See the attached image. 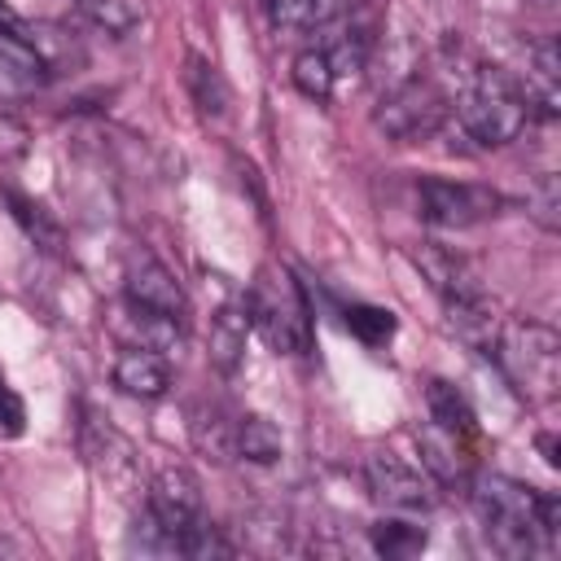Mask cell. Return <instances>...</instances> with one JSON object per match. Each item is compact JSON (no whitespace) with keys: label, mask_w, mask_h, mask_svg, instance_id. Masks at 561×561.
<instances>
[{"label":"cell","mask_w":561,"mask_h":561,"mask_svg":"<svg viewBox=\"0 0 561 561\" xmlns=\"http://www.w3.org/2000/svg\"><path fill=\"white\" fill-rule=\"evenodd\" d=\"M114 386L136 394V399H162L167 386H171V373L162 364L158 351L149 346H123L118 359H114Z\"/></svg>","instance_id":"cell-11"},{"label":"cell","mask_w":561,"mask_h":561,"mask_svg":"<svg viewBox=\"0 0 561 561\" xmlns=\"http://www.w3.org/2000/svg\"><path fill=\"white\" fill-rule=\"evenodd\" d=\"M416 206H421V219L434 224V228H469V224L491 219L500 210V193H491L482 184L425 175L416 184Z\"/></svg>","instance_id":"cell-6"},{"label":"cell","mask_w":561,"mask_h":561,"mask_svg":"<svg viewBox=\"0 0 561 561\" xmlns=\"http://www.w3.org/2000/svg\"><path fill=\"white\" fill-rule=\"evenodd\" d=\"M171 539H180L197 517H202V482L188 469H162L149 486V508H145Z\"/></svg>","instance_id":"cell-7"},{"label":"cell","mask_w":561,"mask_h":561,"mask_svg":"<svg viewBox=\"0 0 561 561\" xmlns=\"http://www.w3.org/2000/svg\"><path fill=\"white\" fill-rule=\"evenodd\" d=\"M48 79V61L35 53V44L9 26H0V96L35 92Z\"/></svg>","instance_id":"cell-10"},{"label":"cell","mask_w":561,"mask_h":561,"mask_svg":"<svg viewBox=\"0 0 561 561\" xmlns=\"http://www.w3.org/2000/svg\"><path fill=\"white\" fill-rule=\"evenodd\" d=\"M193 438H197V447L210 451L215 460L237 456V425H228V421L219 416V408H210V416H197V421H193Z\"/></svg>","instance_id":"cell-22"},{"label":"cell","mask_w":561,"mask_h":561,"mask_svg":"<svg viewBox=\"0 0 561 561\" xmlns=\"http://www.w3.org/2000/svg\"><path fill=\"white\" fill-rule=\"evenodd\" d=\"M245 311H250V329H259L267 337V346L285 351V355L307 351L311 316H307V298H302V289L289 272L263 267L250 298H245Z\"/></svg>","instance_id":"cell-4"},{"label":"cell","mask_w":561,"mask_h":561,"mask_svg":"<svg viewBox=\"0 0 561 561\" xmlns=\"http://www.w3.org/2000/svg\"><path fill=\"white\" fill-rule=\"evenodd\" d=\"M473 508L486 539L504 557H535L561 543V500L504 473L473 478Z\"/></svg>","instance_id":"cell-1"},{"label":"cell","mask_w":561,"mask_h":561,"mask_svg":"<svg viewBox=\"0 0 561 561\" xmlns=\"http://www.w3.org/2000/svg\"><path fill=\"white\" fill-rule=\"evenodd\" d=\"M280 430L267 416H241L237 421V456L254 460V465H272L280 460Z\"/></svg>","instance_id":"cell-17"},{"label":"cell","mask_w":561,"mask_h":561,"mask_svg":"<svg viewBox=\"0 0 561 561\" xmlns=\"http://www.w3.org/2000/svg\"><path fill=\"white\" fill-rule=\"evenodd\" d=\"M75 9H79L92 26H101V31H110V35H127V31L140 22V4H136V0H75Z\"/></svg>","instance_id":"cell-19"},{"label":"cell","mask_w":561,"mask_h":561,"mask_svg":"<svg viewBox=\"0 0 561 561\" xmlns=\"http://www.w3.org/2000/svg\"><path fill=\"white\" fill-rule=\"evenodd\" d=\"M526 114H530V105H526L522 83L500 66H482L469 79L465 96L456 101V118H460L465 136L486 149L517 140V131L526 127Z\"/></svg>","instance_id":"cell-2"},{"label":"cell","mask_w":561,"mask_h":561,"mask_svg":"<svg viewBox=\"0 0 561 561\" xmlns=\"http://www.w3.org/2000/svg\"><path fill=\"white\" fill-rule=\"evenodd\" d=\"M373 548L381 557H412L425 548V530L408 526V522H377L373 526Z\"/></svg>","instance_id":"cell-23"},{"label":"cell","mask_w":561,"mask_h":561,"mask_svg":"<svg viewBox=\"0 0 561 561\" xmlns=\"http://www.w3.org/2000/svg\"><path fill=\"white\" fill-rule=\"evenodd\" d=\"M294 88L311 101H329L333 96V66H329V53L324 48H307L294 57Z\"/></svg>","instance_id":"cell-18"},{"label":"cell","mask_w":561,"mask_h":561,"mask_svg":"<svg viewBox=\"0 0 561 561\" xmlns=\"http://www.w3.org/2000/svg\"><path fill=\"white\" fill-rule=\"evenodd\" d=\"M368 486L386 508H403V513H421L434 500L430 482L412 465H403L394 451H373L368 456Z\"/></svg>","instance_id":"cell-8"},{"label":"cell","mask_w":561,"mask_h":561,"mask_svg":"<svg viewBox=\"0 0 561 561\" xmlns=\"http://www.w3.org/2000/svg\"><path fill=\"white\" fill-rule=\"evenodd\" d=\"M342 9L346 0H272V22L285 31H316L329 26Z\"/></svg>","instance_id":"cell-15"},{"label":"cell","mask_w":561,"mask_h":561,"mask_svg":"<svg viewBox=\"0 0 561 561\" xmlns=\"http://www.w3.org/2000/svg\"><path fill=\"white\" fill-rule=\"evenodd\" d=\"M22 430H26V408L13 394V386H4V377H0V434L4 438H18Z\"/></svg>","instance_id":"cell-25"},{"label":"cell","mask_w":561,"mask_h":561,"mask_svg":"<svg viewBox=\"0 0 561 561\" xmlns=\"http://www.w3.org/2000/svg\"><path fill=\"white\" fill-rule=\"evenodd\" d=\"M245 333H250V311L245 307H224L210 320V364L219 373H232L241 364L245 351Z\"/></svg>","instance_id":"cell-14"},{"label":"cell","mask_w":561,"mask_h":561,"mask_svg":"<svg viewBox=\"0 0 561 561\" xmlns=\"http://www.w3.org/2000/svg\"><path fill=\"white\" fill-rule=\"evenodd\" d=\"M495 355L508 373V381L530 403H552L561 386V337L548 324L535 320H508L495 333Z\"/></svg>","instance_id":"cell-3"},{"label":"cell","mask_w":561,"mask_h":561,"mask_svg":"<svg viewBox=\"0 0 561 561\" xmlns=\"http://www.w3.org/2000/svg\"><path fill=\"white\" fill-rule=\"evenodd\" d=\"M416 443H421V460L434 473V482L456 486L469 478V443L465 438H456L438 425H425V430H416Z\"/></svg>","instance_id":"cell-12"},{"label":"cell","mask_w":561,"mask_h":561,"mask_svg":"<svg viewBox=\"0 0 561 561\" xmlns=\"http://www.w3.org/2000/svg\"><path fill=\"white\" fill-rule=\"evenodd\" d=\"M127 302L145 307V311H158V316H175V320H184V311H188V298H184L180 280L162 263H153V259L131 263V272H127Z\"/></svg>","instance_id":"cell-9"},{"label":"cell","mask_w":561,"mask_h":561,"mask_svg":"<svg viewBox=\"0 0 561 561\" xmlns=\"http://www.w3.org/2000/svg\"><path fill=\"white\" fill-rule=\"evenodd\" d=\"M4 202H9V215L26 228V237L35 241V245H44L48 254H57L61 250V228L48 219V210L39 206V202H31V197H22L18 188H4Z\"/></svg>","instance_id":"cell-16"},{"label":"cell","mask_w":561,"mask_h":561,"mask_svg":"<svg viewBox=\"0 0 561 561\" xmlns=\"http://www.w3.org/2000/svg\"><path fill=\"white\" fill-rule=\"evenodd\" d=\"M175 552H184V557H197V561H206V557H228L232 548L224 543V535L215 530V526H206L202 517L175 539Z\"/></svg>","instance_id":"cell-24"},{"label":"cell","mask_w":561,"mask_h":561,"mask_svg":"<svg viewBox=\"0 0 561 561\" xmlns=\"http://www.w3.org/2000/svg\"><path fill=\"white\" fill-rule=\"evenodd\" d=\"M425 408H430V425H438V430H447V434H456V438H465V443L478 438L473 408L465 403V394H460L451 381L434 377V381L425 386Z\"/></svg>","instance_id":"cell-13"},{"label":"cell","mask_w":561,"mask_h":561,"mask_svg":"<svg viewBox=\"0 0 561 561\" xmlns=\"http://www.w3.org/2000/svg\"><path fill=\"white\" fill-rule=\"evenodd\" d=\"M443 118H447V96H443L430 79H408V83H399L394 92L381 96V105H377V114H373V123H377L390 140H399V145H412V140L434 136Z\"/></svg>","instance_id":"cell-5"},{"label":"cell","mask_w":561,"mask_h":561,"mask_svg":"<svg viewBox=\"0 0 561 561\" xmlns=\"http://www.w3.org/2000/svg\"><path fill=\"white\" fill-rule=\"evenodd\" d=\"M346 329H351L359 342H368V346H386V342L394 337V311L368 307V302H351V307H346Z\"/></svg>","instance_id":"cell-20"},{"label":"cell","mask_w":561,"mask_h":561,"mask_svg":"<svg viewBox=\"0 0 561 561\" xmlns=\"http://www.w3.org/2000/svg\"><path fill=\"white\" fill-rule=\"evenodd\" d=\"M188 88H193L202 114H224V105H228V83L219 79V70H215L210 61L188 57Z\"/></svg>","instance_id":"cell-21"}]
</instances>
